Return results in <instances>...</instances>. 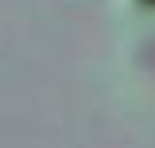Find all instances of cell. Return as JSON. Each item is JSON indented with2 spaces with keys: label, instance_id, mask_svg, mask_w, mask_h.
Masks as SVG:
<instances>
[{
  "label": "cell",
  "instance_id": "cell-1",
  "mask_svg": "<svg viewBox=\"0 0 155 148\" xmlns=\"http://www.w3.org/2000/svg\"><path fill=\"white\" fill-rule=\"evenodd\" d=\"M128 4H136V8H151L155 0H128Z\"/></svg>",
  "mask_w": 155,
  "mask_h": 148
}]
</instances>
